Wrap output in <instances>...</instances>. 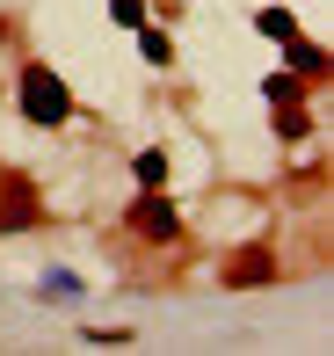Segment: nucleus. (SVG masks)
Masks as SVG:
<instances>
[{
    "label": "nucleus",
    "instance_id": "f257e3e1",
    "mask_svg": "<svg viewBox=\"0 0 334 356\" xmlns=\"http://www.w3.org/2000/svg\"><path fill=\"white\" fill-rule=\"evenodd\" d=\"M22 117L29 124H66L73 117V95H66V80H58L51 66H29L22 73Z\"/></svg>",
    "mask_w": 334,
    "mask_h": 356
},
{
    "label": "nucleus",
    "instance_id": "f03ea898",
    "mask_svg": "<svg viewBox=\"0 0 334 356\" xmlns=\"http://www.w3.org/2000/svg\"><path fill=\"white\" fill-rule=\"evenodd\" d=\"M131 233H146V240H174V233H182V218H174V204L160 197V189H146V197L131 204Z\"/></svg>",
    "mask_w": 334,
    "mask_h": 356
},
{
    "label": "nucleus",
    "instance_id": "39448f33",
    "mask_svg": "<svg viewBox=\"0 0 334 356\" xmlns=\"http://www.w3.org/2000/svg\"><path fill=\"white\" fill-rule=\"evenodd\" d=\"M291 66H298V80H320V73H327V51H320V44H306V37H291Z\"/></svg>",
    "mask_w": 334,
    "mask_h": 356
},
{
    "label": "nucleus",
    "instance_id": "0eeeda50",
    "mask_svg": "<svg viewBox=\"0 0 334 356\" xmlns=\"http://www.w3.org/2000/svg\"><path fill=\"white\" fill-rule=\"evenodd\" d=\"M254 29H262V37H283V44L298 37V22H291L283 8H262V15H254Z\"/></svg>",
    "mask_w": 334,
    "mask_h": 356
},
{
    "label": "nucleus",
    "instance_id": "423d86ee",
    "mask_svg": "<svg viewBox=\"0 0 334 356\" xmlns=\"http://www.w3.org/2000/svg\"><path fill=\"white\" fill-rule=\"evenodd\" d=\"M131 175H138V189H160V182H167V153H138Z\"/></svg>",
    "mask_w": 334,
    "mask_h": 356
},
{
    "label": "nucleus",
    "instance_id": "7ed1b4c3",
    "mask_svg": "<svg viewBox=\"0 0 334 356\" xmlns=\"http://www.w3.org/2000/svg\"><path fill=\"white\" fill-rule=\"evenodd\" d=\"M22 225H37V189L22 175H0V233H22Z\"/></svg>",
    "mask_w": 334,
    "mask_h": 356
},
{
    "label": "nucleus",
    "instance_id": "20e7f679",
    "mask_svg": "<svg viewBox=\"0 0 334 356\" xmlns=\"http://www.w3.org/2000/svg\"><path fill=\"white\" fill-rule=\"evenodd\" d=\"M269 277H276V254H269V248H247V254H233V262H226V284H233V291L269 284Z\"/></svg>",
    "mask_w": 334,
    "mask_h": 356
}]
</instances>
